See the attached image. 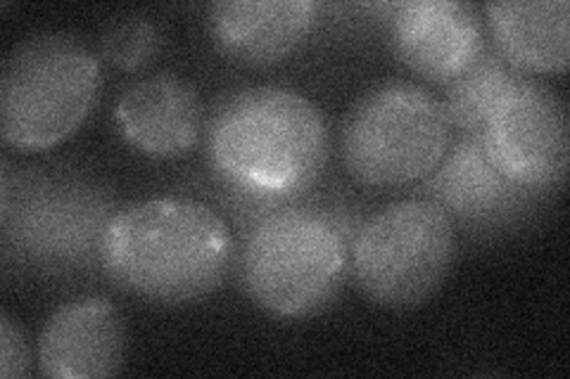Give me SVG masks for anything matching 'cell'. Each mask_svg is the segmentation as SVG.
<instances>
[{"label": "cell", "instance_id": "obj_16", "mask_svg": "<svg viewBox=\"0 0 570 379\" xmlns=\"http://www.w3.org/2000/svg\"><path fill=\"white\" fill-rule=\"evenodd\" d=\"M163 33L146 17H127L115 22L102 36V56L117 69L136 71L155 60Z\"/></svg>", "mask_w": 570, "mask_h": 379}, {"label": "cell", "instance_id": "obj_13", "mask_svg": "<svg viewBox=\"0 0 570 379\" xmlns=\"http://www.w3.org/2000/svg\"><path fill=\"white\" fill-rule=\"evenodd\" d=\"M314 20L312 0H226L212 6L209 29L228 58L266 67L293 56Z\"/></svg>", "mask_w": 570, "mask_h": 379}, {"label": "cell", "instance_id": "obj_17", "mask_svg": "<svg viewBox=\"0 0 570 379\" xmlns=\"http://www.w3.org/2000/svg\"><path fill=\"white\" fill-rule=\"evenodd\" d=\"M31 368V351L24 332L10 316H0V377H27Z\"/></svg>", "mask_w": 570, "mask_h": 379}, {"label": "cell", "instance_id": "obj_6", "mask_svg": "<svg viewBox=\"0 0 570 379\" xmlns=\"http://www.w3.org/2000/svg\"><path fill=\"white\" fill-rule=\"evenodd\" d=\"M454 223L442 207L414 197L387 205L356 228L350 273L360 292L392 311L416 309L450 276Z\"/></svg>", "mask_w": 570, "mask_h": 379}, {"label": "cell", "instance_id": "obj_7", "mask_svg": "<svg viewBox=\"0 0 570 379\" xmlns=\"http://www.w3.org/2000/svg\"><path fill=\"white\" fill-rule=\"evenodd\" d=\"M494 167L532 192L561 190L570 164V126L563 100L542 81L523 77L497 102L483 133Z\"/></svg>", "mask_w": 570, "mask_h": 379}, {"label": "cell", "instance_id": "obj_10", "mask_svg": "<svg viewBox=\"0 0 570 379\" xmlns=\"http://www.w3.org/2000/svg\"><path fill=\"white\" fill-rule=\"evenodd\" d=\"M390 43L414 74L448 86L485 50L478 8L459 0H412L392 8Z\"/></svg>", "mask_w": 570, "mask_h": 379}, {"label": "cell", "instance_id": "obj_14", "mask_svg": "<svg viewBox=\"0 0 570 379\" xmlns=\"http://www.w3.org/2000/svg\"><path fill=\"white\" fill-rule=\"evenodd\" d=\"M485 20L494 48L521 71L563 74L568 69V0L488 3Z\"/></svg>", "mask_w": 570, "mask_h": 379}, {"label": "cell", "instance_id": "obj_8", "mask_svg": "<svg viewBox=\"0 0 570 379\" xmlns=\"http://www.w3.org/2000/svg\"><path fill=\"white\" fill-rule=\"evenodd\" d=\"M110 219L100 190L67 176L24 178L17 207L3 209L8 245L50 266L79 263L94 247L100 251Z\"/></svg>", "mask_w": 570, "mask_h": 379}, {"label": "cell", "instance_id": "obj_11", "mask_svg": "<svg viewBox=\"0 0 570 379\" xmlns=\"http://www.w3.org/2000/svg\"><path fill=\"white\" fill-rule=\"evenodd\" d=\"M127 335L115 303L81 297L62 303L39 337L41 372L52 379H102L124 366Z\"/></svg>", "mask_w": 570, "mask_h": 379}, {"label": "cell", "instance_id": "obj_12", "mask_svg": "<svg viewBox=\"0 0 570 379\" xmlns=\"http://www.w3.org/2000/svg\"><path fill=\"white\" fill-rule=\"evenodd\" d=\"M115 121L124 140L138 152L153 159H178L198 146L203 107L184 79L157 74L124 90Z\"/></svg>", "mask_w": 570, "mask_h": 379}, {"label": "cell", "instance_id": "obj_9", "mask_svg": "<svg viewBox=\"0 0 570 379\" xmlns=\"http://www.w3.org/2000/svg\"><path fill=\"white\" fill-rule=\"evenodd\" d=\"M423 197L471 232H497L528 221L549 197L513 183L494 167L480 136H463L423 178Z\"/></svg>", "mask_w": 570, "mask_h": 379}, {"label": "cell", "instance_id": "obj_2", "mask_svg": "<svg viewBox=\"0 0 570 379\" xmlns=\"http://www.w3.org/2000/svg\"><path fill=\"white\" fill-rule=\"evenodd\" d=\"M328 126L293 88L253 86L226 98L209 126V161L238 195L291 202L328 161Z\"/></svg>", "mask_w": 570, "mask_h": 379}, {"label": "cell", "instance_id": "obj_3", "mask_svg": "<svg viewBox=\"0 0 570 379\" xmlns=\"http://www.w3.org/2000/svg\"><path fill=\"white\" fill-rule=\"evenodd\" d=\"M350 242L331 211L285 202L247 232L238 263L243 290L272 316H314L341 292L350 270Z\"/></svg>", "mask_w": 570, "mask_h": 379}, {"label": "cell", "instance_id": "obj_1", "mask_svg": "<svg viewBox=\"0 0 570 379\" xmlns=\"http://www.w3.org/2000/svg\"><path fill=\"white\" fill-rule=\"evenodd\" d=\"M230 257L222 216L186 197H155L112 213L100 240V263L121 290L167 306L217 290Z\"/></svg>", "mask_w": 570, "mask_h": 379}, {"label": "cell", "instance_id": "obj_15", "mask_svg": "<svg viewBox=\"0 0 570 379\" xmlns=\"http://www.w3.org/2000/svg\"><path fill=\"white\" fill-rule=\"evenodd\" d=\"M521 79V69H515L497 48L485 46L469 69L444 86L442 110L452 129L461 136L483 133L497 102Z\"/></svg>", "mask_w": 570, "mask_h": 379}, {"label": "cell", "instance_id": "obj_4", "mask_svg": "<svg viewBox=\"0 0 570 379\" xmlns=\"http://www.w3.org/2000/svg\"><path fill=\"white\" fill-rule=\"evenodd\" d=\"M100 60L79 36L43 31L17 43L0 74V131L17 150H46L94 110Z\"/></svg>", "mask_w": 570, "mask_h": 379}, {"label": "cell", "instance_id": "obj_5", "mask_svg": "<svg viewBox=\"0 0 570 379\" xmlns=\"http://www.w3.org/2000/svg\"><path fill=\"white\" fill-rule=\"evenodd\" d=\"M442 102L409 81H385L354 102L343 126V161L356 183L402 188L431 176L450 150Z\"/></svg>", "mask_w": 570, "mask_h": 379}]
</instances>
